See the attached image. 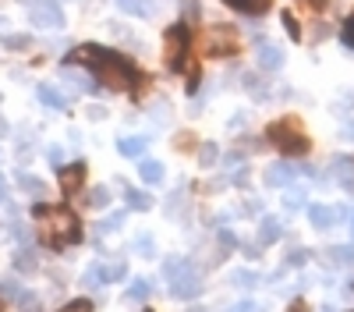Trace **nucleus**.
Returning <instances> with one entry per match:
<instances>
[{
  "label": "nucleus",
  "mask_w": 354,
  "mask_h": 312,
  "mask_svg": "<svg viewBox=\"0 0 354 312\" xmlns=\"http://www.w3.org/2000/svg\"><path fill=\"white\" fill-rule=\"evenodd\" d=\"M71 57L93 68V71H96V82H100V85H106V89H131V85L138 82L135 64H131V61H124L121 53L106 50V46L85 43V46H78Z\"/></svg>",
  "instance_id": "obj_1"
},
{
  "label": "nucleus",
  "mask_w": 354,
  "mask_h": 312,
  "mask_svg": "<svg viewBox=\"0 0 354 312\" xmlns=\"http://www.w3.org/2000/svg\"><path fill=\"white\" fill-rule=\"evenodd\" d=\"M50 223H46V231H43V238H46V245L50 248H68V245H75V241H82V223H78V217L71 213V210H64V206H50Z\"/></svg>",
  "instance_id": "obj_2"
},
{
  "label": "nucleus",
  "mask_w": 354,
  "mask_h": 312,
  "mask_svg": "<svg viewBox=\"0 0 354 312\" xmlns=\"http://www.w3.org/2000/svg\"><path fill=\"white\" fill-rule=\"evenodd\" d=\"M266 135H270V142H273L283 156H305V153H308V138H305L301 125L290 121V118H287V121H273Z\"/></svg>",
  "instance_id": "obj_3"
},
{
  "label": "nucleus",
  "mask_w": 354,
  "mask_h": 312,
  "mask_svg": "<svg viewBox=\"0 0 354 312\" xmlns=\"http://www.w3.org/2000/svg\"><path fill=\"white\" fill-rule=\"evenodd\" d=\"M28 21L36 28H46V33H61L64 28V8L57 0H32L28 4Z\"/></svg>",
  "instance_id": "obj_4"
},
{
  "label": "nucleus",
  "mask_w": 354,
  "mask_h": 312,
  "mask_svg": "<svg viewBox=\"0 0 354 312\" xmlns=\"http://www.w3.org/2000/svg\"><path fill=\"white\" fill-rule=\"evenodd\" d=\"M188 46H192L188 25H174L170 33H167V68H170V71H181V68H185Z\"/></svg>",
  "instance_id": "obj_5"
},
{
  "label": "nucleus",
  "mask_w": 354,
  "mask_h": 312,
  "mask_svg": "<svg viewBox=\"0 0 354 312\" xmlns=\"http://www.w3.org/2000/svg\"><path fill=\"white\" fill-rule=\"evenodd\" d=\"M167 291H170V298H181V302H188V298H195V295L202 291V277L195 273V266H188L181 277L167 280Z\"/></svg>",
  "instance_id": "obj_6"
},
{
  "label": "nucleus",
  "mask_w": 354,
  "mask_h": 312,
  "mask_svg": "<svg viewBox=\"0 0 354 312\" xmlns=\"http://www.w3.org/2000/svg\"><path fill=\"white\" fill-rule=\"evenodd\" d=\"M255 64H259L262 71H280V68H283V50H280L277 43H259Z\"/></svg>",
  "instance_id": "obj_7"
},
{
  "label": "nucleus",
  "mask_w": 354,
  "mask_h": 312,
  "mask_svg": "<svg viewBox=\"0 0 354 312\" xmlns=\"http://www.w3.org/2000/svg\"><path fill=\"white\" fill-rule=\"evenodd\" d=\"M294 178H298V170H294L290 163H273L270 170H266V185L270 188H290Z\"/></svg>",
  "instance_id": "obj_8"
},
{
  "label": "nucleus",
  "mask_w": 354,
  "mask_h": 312,
  "mask_svg": "<svg viewBox=\"0 0 354 312\" xmlns=\"http://www.w3.org/2000/svg\"><path fill=\"white\" fill-rule=\"evenodd\" d=\"M57 178H61V188H64V195H75V192L82 188V181H85V163L61 167V170H57Z\"/></svg>",
  "instance_id": "obj_9"
},
{
  "label": "nucleus",
  "mask_w": 354,
  "mask_h": 312,
  "mask_svg": "<svg viewBox=\"0 0 354 312\" xmlns=\"http://www.w3.org/2000/svg\"><path fill=\"white\" fill-rule=\"evenodd\" d=\"M145 149H149V138L145 135H124L121 142H117V153L128 156V160H142Z\"/></svg>",
  "instance_id": "obj_10"
},
{
  "label": "nucleus",
  "mask_w": 354,
  "mask_h": 312,
  "mask_svg": "<svg viewBox=\"0 0 354 312\" xmlns=\"http://www.w3.org/2000/svg\"><path fill=\"white\" fill-rule=\"evenodd\" d=\"M337 210L330 206H308V223L315 227V231H330V227H337Z\"/></svg>",
  "instance_id": "obj_11"
},
{
  "label": "nucleus",
  "mask_w": 354,
  "mask_h": 312,
  "mask_svg": "<svg viewBox=\"0 0 354 312\" xmlns=\"http://www.w3.org/2000/svg\"><path fill=\"white\" fill-rule=\"evenodd\" d=\"M326 263L340 270H354V245H330L326 248Z\"/></svg>",
  "instance_id": "obj_12"
},
{
  "label": "nucleus",
  "mask_w": 354,
  "mask_h": 312,
  "mask_svg": "<svg viewBox=\"0 0 354 312\" xmlns=\"http://www.w3.org/2000/svg\"><path fill=\"white\" fill-rule=\"evenodd\" d=\"M117 8H121L124 15H135V18H153L156 0H117Z\"/></svg>",
  "instance_id": "obj_13"
},
{
  "label": "nucleus",
  "mask_w": 354,
  "mask_h": 312,
  "mask_svg": "<svg viewBox=\"0 0 354 312\" xmlns=\"http://www.w3.org/2000/svg\"><path fill=\"white\" fill-rule=\"evenodd\" d=\"M36 96H39V103L50 107V110H68V96H64L61 89H53V85H39Z\"/></svg>",
  "instance_id": "obj_14"
},
{
  "label": "nucleus",
  "mask_w": 354,
  "mask_h": 312,
  "mask_svg": "<svg viewBox=\"0 0 354 312\" xmlns=\"http://www.w3.org/2000/svg\"><path fill=\"white\" fill-rule=\"evenodd\" d=\"M82 284H85L88 291H100V288H106V284H110V277H106V263H93V266L85 270Z\"/></svg>",
  "instance_id": "obj_15"
},
{
  "label": "nucleus",
  "mask_w": 354,
  "mask_h": 312,
  "mask_svg": "<svg viewBox=\"0 0 354 312\" xmlns=\"http://www.w3.org/2000/svg\"><path fill=\"white\" fill-rule=\"evenodd\" d=\"M138 178L145 181V185H160L163 181V163L160 160H138Z\"/></svg>",
  "instance_id": "obj_16"
},
{
  "label": "nucleus",
  "mask_w": 354,
  "mask_h": 312,
  "mask_svg": "<svg viewBox=\"0 0 354 312\" xmlns=\"http://www.w3.org/2000/svg\"><path fill=\"white\" fill-rule=\"evenodd\" d=\"M61 75H64V78H68V82L75 85V89H82V93H96V89H100V85H96V78L88 75V71H75V68H64Z\"/></svg>",
  "instance_id": "obj_17"
},
{
  "label": "nucleus",
  "mask_w": 354,
  "mask_h": 312,
  "mask_svg": "<svg viewBox=\"0 0 354 312\" xmlns=\"http://www.w3.org/2000/svg\"><path fill=\"white\" fill-rule=\"evenodd\" d=\"M280 235H283L280 220H277V217H262V223H259V241H262V245H273V241H280Z\"/></svg>",
  "instance_id": "obj_18"
},
{
  "label": "nucleus",
  "mask_w": 354,
  "mask_h": 312,
  "mask_svg": "<svg viewBox=\"0 0 354 312\" xmlns=\"http://www.w3.org/2000/svg\"><path fill=\"white\" fill-rule=\"evenodd\" d=\"M15 270H18V273H32V270H39L36 252H32V248H18V252H15Z\"/></svg>",
  "instance_id": "obj_19"
},
{
  "label": "nucleus",
  "mask_w": 354,
  "mask_h": 312,
  "mask_svg": "<svg viewBox=\"0 0 354 312\" xmlns=\"http://www.w3.org/2000/svg\"><path fill=\"white\" fill-rule=\"evenodd\" d=\"M18 188L28 192L32 199H43V195H46V181H39V178H32V174H18Z\"/></svg>",
  "instance_id": "obj_20"
},
{
  "label": "nucleus",
  "mask_w": 354,
  "mask_h": 312,
  "mask_svg": "<svg viewBox=\"0 0 354 312\" xmlns=\"http://www.w3.org/2000/svg\"><path fill=\"white\" fill-rule=\"evenodd\" d=\"M227 4L245 11V15H266V11H270V0H227Z\"/></svg>",
  "instance_id": "obj_21"
},
{
  "label": "nucleus",
  "mask_w": 354,
  "mask_h": 312,
  "mask_svg": "<svg viewBox=\"0 0 354 312\" xmlns=\"http://www.w3.org/2000/svg\"><path fill=\"white\" fill-rule=\"evenodd\" d=\"M124 199H128V206L131 210H153V195H145V192H138V188H124Z\"/></svg>",
  "instance_id": "obj_22"
},
{
  "label": "nucleus",
  "mask_w": 354,
  "mask_h": 312,
  "mask_svg": "<svg viewBox=\"0 0 354 312\" xmlns=\"http://www.w3.org/2000/svg\"><path fill=\"white\" fill-rule=\"evenodd\" d=\"M188 266H192V263L185 259V255H170V259L163 263V277H167V280H174V277H181Z\"/></svg>",
  "instance_id": "obj_23"
},
{
  "label": "nucleus",
  "mask_w": 354,
  "mask_h": 312,
  "mask_svg": "<svg viewBox=\"0 0 354 312\" xmlns=\"http://www.w3.org/2000/svg\"><path fill=\"white\" fill-rule=\"evenodd\" d=\"M149 291H153V288H149V280L138 277V280H131V288L124 291V298H128V302H145V298H149Z\"/></svg>",
  "instance_id": "obj_24"
},
{
  "label": "nucleus",
  "mask_w": 354,
  "mask_h": 312,
  "mask_svg": "<svg viewBox=\"0 0 354 312\" xmlns=\"http://www.w3.org/2000/svg\"><path fill=\"white\" fill-rule=\"evenodd\" d=\"M216 160H220L216 142H202V146H198V167H213Z\"/></svg>",
  "instance_id": "obj_25"
},
{
  "label": "nucleus",
  "mask_w": 354,
  "mask_h": 312,
  "mask_svg": "<svg viewBox=\"0 0 354 312\" xmlns=\"http://www.w3.org/2000/svg\"><path fill=\"white\" fill-rule=\"evenodd\" d=\"M88 206H93V210H103V206H110V188H106V185L88 188Z\"/></svg>",
  "instance_id": "obj_26"
},
{
  "label": "nucleus",
  "mask_w": 354,
  "mask_h": 312,
  "mask_svg": "<svg viewBox=\"0 0 354 312\" xmlns=\"http://www.w3.org/2000/svg\"><path fill=\"white\" fill-rule=\"evenodd\" d=\"M18 309H21V312H43V302H39V295H32V291H21V295H18Z\"/></svg>",
  "instance_id": "obj_27"
},
{
  "label": "nucleus",
  "mask_w": 354,
  "mask_h": 312,
  "mask_svg": "<svg viewBox=\"0 0 354 312\" xmlns=\"http://www.w3.org/2000/svg\"><path fill=\"white\" fill-rule=\"evenodd\" d=\"M245 89H248L252 96H259V100H262V96H266V82H262L259 75H245Z\"/></svg>",
  "instance_id": "obj_28"
},
{
  "label": "nucleus",
  "mask_w": 354,
  "mask_h": 312,
  "mask_svg": "<svg viewBox=\"0 0 354 312\" xmlns=\"http://www.w3.org/2000/svg\"><path fill=\"white\" fill-rule=\"evenodd\" d=\"M18 295H21V288H18V280H15V277L0 280V298H15V302H18Z\"/></svg>",
  "instance_id": "obj_29"
},
{
  "label": "nucleus",
  "mask_w": 354,
  "mask_h": 312,
  "mask_svg": "<svg viewBox=\"0 0 354 312\" xmlns=\"http://www.w3.org/2000/svg\"><path fill=\"white\" fill-rule=\"evenodd\" d=\"M230 280L238 284V288H252V284H259V277H255V273H248V270H234V273H230Z\"/></svg>",
  "instance_id": "obj_30"
},
{
  "label": "nucleus",
  "mask_w": 354,
  "mask_h": 312,
  "mask_svg": "<svg viewBox=\"0 0 354 312\" xmlns=\"http://www.w3.org/2000/svg\"><path fill=\"white\" fill-rule=\"evenodd\" d=\"M135 252H142V259H149V255L156 252L153 238H149V235H142V238H135Z\"/></svg>",
  "instance_id": "obj_31"
},
{
  "label": "nucleus",
  "mask_w": 354,
  "mask_h": 312,
  "mask_svg": "<svg viewBox=\"0 0 354 312\" xmlns=\"http://www.w3.org/2000/svg\"><path fill=\"white\" fill-rule=\"evenodd\" d=\"M106 277H110V284H113V280H124V277H128V266H124L121 259H117V263H106Z\"/></svg>",
  "instance_id": "obj_32"
},
{
  "label": "nucleus",
  "mask_w": 354,
  "mask_h": 312,
  "mask_svg": "<svg viewBox=\"0 0 354 312\" xmlns=\"http://www.w3.org/2000/svg\"><path fill=\"white\" fill-rule=\"evenodd\" d=\"M121 223H124V213H113V217H106V220L100 223V235H110V231H117Z\"/></svg>",
  "instance_id": "obj_33"
},
{
  "label": "nucleus",
  "mask_w": 354,
  "mask_h": 312,
  "mask_svg": "<svg viewBox=\"0 0 354 312\" xmlns=\"http://www.w3.org/2000/svg\"><path fill=\"white\" fill-rule=\"evenodd\" d=\"M305 259H308V252H305V248H294V252L287 255V263H283V266H290V270H298V266H305Z\"/></svg>",
  "instance_id": "obj_34"
},
{
  "label": "nucleus",
  "mask_w": 354,
  "mask_h": 312,
  "mask_svg": "<svg viewBox=\"0 0 354 312\" xmlns=\"http://www.w3.org/2000/svg\"><path fill=\"white\" fill-rule=\"evenodd\" d=\"M61 312H93V302H88V298H75V302H68Z\"/></svg>",
  "instance_id": "obj_35"
},
{
  "label": "nucleus",
  "mask_w": 354,
  "mask_h": 312,
  "mask_svg": "<svg viewBox=\"0 0 354 312\" xmlns=\"http://www.w3.org/2000/svg\"><path fill=\"white\" fill-rule=\"evenodd\" d=\"M301 199H305L301 192H287V195H283V206H287V213H294V210H301Z\"/></svg>",
  "instance_id": "obj_36"
},
{
  "label": "nucleus",
  "mask_w": 354,
  "mask_h": 312,
  "mask_svg": "<svg viewBox=\"0 0 354 312\" xmlns=\"http://www.w3.org/2000/svg\"><path fill=\"white\" fill-rule=\"evenodd\" d=\"M0 43H4L8 50H25V46H28V36H4Z\"/></svg>",
  "instance_id": "obj_37"
},
{
  "label": "nucleus",
  "mask_w": 354,
  "mask_h": 312,
  "mask_svg": "<svg viewBox=\"0 0 354 312\" xmlns=\"http://www.w3.org/2000/svg\"><path fill=\"white\" fill-rule=\"evenodd\" d=\"M283 25H287V33H290V39H301V28H298V18H294L290 11L283 15Z\"/></svg>",
  "instance_id": "obj_38"
},
{
  "label": "nucleus",
  "mask_w": 354,
  "mask_h": 312,
  "mask_svg": "<svg viewBox=\"0 0 354 312\" xmlns=\"http://www.w3.org/2000/svg\"><path fill=\"white\" fill-rule=\"evenodd\" d=\"M46 160H50V163L57 167V163L64 160V149H61V146H50V149H46Z\"/></svg>",
  "instance_id": "obj_39"
},
{
  "label": "nucleus",
  "mask_w": 354,
  "mask_h": 312,
  "mask_svg": "<svg viewBox=\"0 0 354 312\" xmlns=\"http://www.w3.org/2000/svg\"><path fill=\"white\" fill-rule=\"evenodd\" d=\"M340 36H344V43H347V46H354V18L340 28Z\"/></svg>",
  "instance_id": "obj_40"
},
{
  "label": "nucleus",
  "mask_w": 354,
  "mask_h": 312,
  "mask_svg": "<svg viewBox=\"0 0 354 312\" xmlns=\"http://www.w3.org/2000/svg\"><path fill=\"white\" fill-rule=\"evenodd\" d=\"M88 118H93V121H103L106 110H103V107H88Z\"/></svg>",
  "instance_id": "obj_41"
},
{
  "label": "nucleus",
  "mask_w": 354,
  "mask_h": 312,
  "mask_svg": "<svg viewBox=\"0 0 354 312\" xmlns=\"http://www.w3.org/2000/svg\"><path fill=\"white\" fill-rule=\"evenodd\" d=\"M4 203H8V178L0 174V206H4Z\"/></svg>",
  "instance_id": "obj_42"
},
{
  "label": "nucleus",
  "mask_w": 354,
  "mask_h": 312,
  "mask_svg": "<svg viewBox=\"0 0 354 312\" xmlns=\"http://www.w3.org/2000/svg\"><path fill=\"white\" fill-rule=\"evenodd\" d=\"M234 312H259V309H255V302H241V305L234 309Z\"/></svg>",
  "instance_id": "obj_43"
},
{
  "label": "nucleus",
  "mask_w": 354,
  "mask_h": 312,
  "mask_svg": "<svg viewBox=\"0 0 354 312\" xmlns=\"http://www.w3.org/2000/svg\"><path fill=\"white\" fill-rule=\"evenodd\" d=\"M0 135H8V121L4 118H0Z\"/></svg>",
  "instance_id": "obj_44"
},
{
  "label": "nucleus",
  "mask_w": 354,
  "mask_h": 312,
  "mask_svg": "<svg viewBox=\"0 0 354 312\" xmlns=\"http://www.w3.org/2000/svg\"><path fill=\"white\" fill-rule=\"evenodd\" d=\"M351 231H354V213H351Z\"/></svg>",
  "instance_id": "obj_45"
},
{
  "label": "nucleus",
  "mask_w": 354,
  "mask_h": 312,
  "mask_svg": "<svg viewBox=\"0 0 354 312\" xmlns=\"http://www.w3.org/2000/svg\"><path fill=\"white\" fill-rule=\"evenodd\" d=\"M322 312H337V309H322Z\"/></svg>",
  "instance_id": "obj_46"
},
{
  "label": "nucleus",
  "mask_w": 354,
  "mask_h": 312,
  "mask_svg": "<svg viewBox=\"0 0 354 312\" xmlns=\"http://www.w3.org/2000/svg\"><path fill=\"white\" fill-rule=\"evenodd\" d=\"M192 312H205V309H192Z\"/></svg>",
  "instance_id": "obj_47"
}]
</instances>
